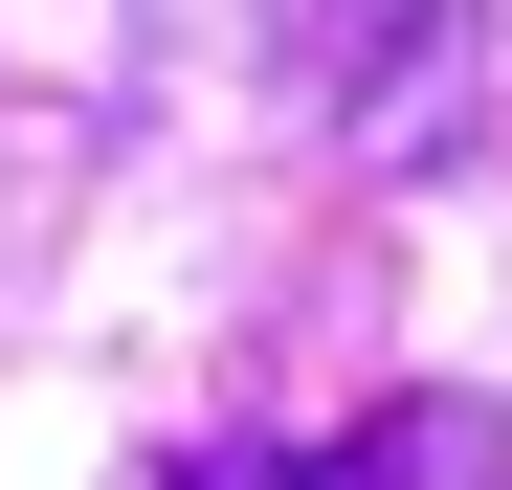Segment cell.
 <instances>
[{"mask_svg": "<svg viewBox=\"0 0 512 490\" xmlns=\"http://www.w3.org/2000/svg\"><path fill=\"white\" fill-rule=\"evenodd\" d=\"M446 446H468V424H446V401H401V424H357V446H312L290 490H423V468H446Z\"/></svg>", "mask_w": 512, "mask_h": 490, "instance_id": "obj_1", "label": "cell"}]
</instances>
